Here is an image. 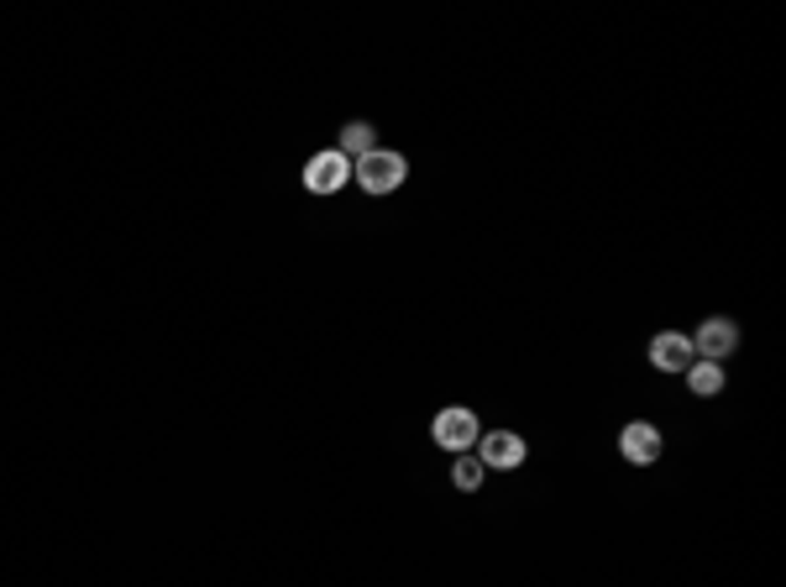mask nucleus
I'll list each match as a JSON object with an SVG mask.
<instances>
[{
    "mask_svg": "<svg viewBox=\"0 0 786 587\" xmlns=\"http://www.w3.org/2000/svg\"><path fill=\"white\" fill-rule=\"evenodd\" d=\"M352 174H357V184H363L367 195H388V189H399L404 184L409 163H404L399 153H388V147H373L367 158L352 163Z\"/></svg>",
    "mask_w": 786,
    "mask_h": 587,
    "instance_id": "nucleus-1",
    "label": "nucleus"
},
{
    "mask_svg": "<svg viewBox=\"0 0 786 587\" xmlns=\"http://www.w3.org/2000/svg\"><path fill=\"white\" fill-rule=\"evenodd\" d=\"M478 436H483V430H478V415H472V409H441V415H436V446L451 451V457H467V451L478 446Z\"/></svg>",
    "mask_w": 786,
    "mask_h": 587,
    "instance_id": "nucleus-2",
    "label": "nucleus"
},
{
    "mask_svg": "<svg viewBox=\"0 0 786 587\" xmlns=\"http://www.w3.org/2000/svg\"><path fill=\"white\" fill-rule=\"evenodd\" d=\"M346 179H352V158H342L336 147H331V153H315V158L304 163V189H310V195H336Z\"/></svg>",
    "mask_w": 786,
    "mask_h": 587,
    "instance_id": "nucleus-3",
    "label": "nucleus"
},
{
    "mask_svg": "<svg viewBox=\"0 0 786 587\" xmlns=\"http://www.w3.org/2000/svg\"><path fill=\"white\" fill-rule=\"evenodd\" d=\"M478 462L499 467V472H514L524 467V441L514 430H493V436H478Z\"/></svg>",
    "mask_w": 786,
    "mask_h": 587,
    "instance_id": "nucleus-4",
    "label": "nucleus"
},
{
    "mask_svg": "<svg viewBox=\"0 0 786 587\" xmlns=\"http://www.w3.org/2000/svg\"><path fill=\"white\" fill-rule=\"evenodd\" d=\"M692 336H682V331H661L656 336V346H650V363L661 367V373H687L692 367Z\"/></svg>",
    "mask_w": 786,
    "mask_h": 587,
    "instance_id": "nucleus-5",
    "label": "nucleus"
},
{
    "mask_svg": "<svg viewBox=\"0 0 786 587\" xmlns=\"http://www.w3.org/2000/svg\"><path fill=\"white\" fill-rule=\"evenodd\" d=\"M619 451H625V462H635V467L661 462V430L646 426V420H635V426L619 436Z\"/></svg>",
    "mask_w": 786,
    "mask_h": 587,
    "instance_id": "nucleus-6",
    "label": "nucleus"
},
{
    "mask_svg": "<svg viewBox=\"0 0 786 587\" xmlns=\"http://www.w3.org/2000/svg\"><path fill=\"white\" fill-rule=\"evenodd\" d=\"M740 346V331H734V321H703V331L692 336V352H703V363H719L724 352H734Z\"/></svg>",
    "mask_w": 786,
    "mask_h": 587,
    "instance_id": "nucleus-7",
    "label": "nucleus"
},
{
    "mask_svg": "<svg viewBox=\"0 0 786 587\" xmlns=\"http://www.w3.org/2000/svg\"><path fill=\"white\" fill-rule=\"evenodd\" d=\"M373 147H378V137H373V126H367V122H352V126L342 132V147H336V153L357 163V158H367Z\"/></svg>",
    "mask_w": 786,
    "mask_h": 587,
    "instance_id": "nucleus-8",
    "label": "nucleus"
},
{
    "mask_svg": "<svg viewBox=\"0 0 786 587\" xmlns=\"http://www.w3.org/2000/svg\"><path fill=\"white\" fill-rule=\"evenodd\" d=\"M687 384L698 388V394H719V388H724V373H719V363H692L687 367Z\"/></svg>",
    "mask_w": 786,
    "mask_h": 587,
    "instance_id": "nucleus-9",
    "label": "nucleus"
},
{
    "mask_svg": "<svg viewBox=\"0 0 786 587\" xmlns=\"http://www.w3.org/2000/svg\"><path fill=\"white\" fill-rule=\"evenodd\" d=\"M451 483L462 488V493H472V488L483 483V462H478V457H462V462L451 467Z\"/></svg>",
    "mask_w": 786,
    "mask_h": 587,
    "instance_id": "nucleus-10",
    "label": "nucleus"
}]
</instances>
